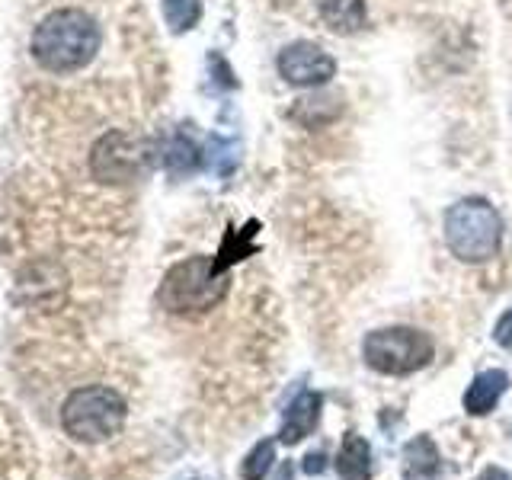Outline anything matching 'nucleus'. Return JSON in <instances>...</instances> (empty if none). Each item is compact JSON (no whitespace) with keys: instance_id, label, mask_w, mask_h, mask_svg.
Segmentation results:
<instances>
[{"instance_id":"nucleus-1","label":"nucleus","mask_w":512,"mask_h":480,"mask_svg":"<svg viewBox=\"0 0 512 480\" xmlns=\"http://www.w3.org/2000/svg\"><path fill=\"white\" fill-rule=\"evenodd\" d=\"M100 52V26L84 10H55L32 32V58L45 71L71 74Z\"/></svg>"},{"instance_id":"nucleus-2","label":"nucleus","mask_w":512,"mask_h":480,"mask_svg":"<svg viewBox=\"0 0 512 480\" xmlns=\"http://www.w3.org/2000/svg\"><path fill=\"white\" fill-rule=\"evenodd\" d=\"M228 272H224L212 256H189V260L176 263L164 282H160L157 301L160 308L170 314L196 317L212 311L215 304L228 295Z\"/></svg>"},{"instance_id":"nucleus-3","label":"nucleus","mask_w":512,"mask_h":480,"mask_svg":"<svg viewBox=\"0 0 512 480\" xmlns=\"http://www.w3.org/2000/svg\"><path fill=\"white\" fill-rule=\"evenodd\" d=\"M445 244L461 263H487L503 244V218L480 196L458 199L445 212Z\"/></svg>"},{"instance_id":"nucleus-4","label":"nucleus","mask_w":512,"mask_h":480,"mask_svg":"<svg viewBox=\"0 0 512 480\" xmlns=\"http://www.w3.org/2000/svg\"><path fill=\"white\" fill-rule=\"evenodd\" d=\"M125 397L116 388H106V384H87V388H77L61 407V426L71 439L77 442H106L112 436H119L125 426Z\"/></svg>"},{"instance_id":"nucleus-5","label":"nucleus","mask_w":512,"mask_h":480,"mask_svg":"<svg viewBox=\"0 0 512 480\" xmlns=\"http://www.w3.org/2000/svg\"><path fill=\"white\" fill-rule=\"evenodd\" d=\"M436 356L432 336L416 327H381L362 343V359L378 375H413Z\"/></svg>"},{"instance_id":"nucleus-6","label":"nucleus","mask_w":512,"mask_h":480,"mask_svg":"<svg viewBox=\"0 0 512 480\" xmlns=\"http://www.w3.org/2000/svg\"><path fill=\"white\" fill-rule=\"evenodd\" d=\"M148 167V144L128 132H109L93 144L90 170L100 183H132Z\"/></svg>"},{"instance_id":"nucleus-7","label":"nucleus","mask_w":512,"mask_h":480,"mask_svg":"<svg viewBox=\"0 0 512 480\" xmlns=\"http://www.w3.org/2000/svg\"><path fill=\"white\" fill-rule=\"evenodd\" d=\"M276 68L285 84L314 90V87L330 84V77L336 74V58L327 52V48H320L317 42L301 39V42H292L282 48Z\"/></svg>"},{"instance_id":"nucleus-8","label":"nucleus","mask_w":512,"mask_h":480,"mask_svg":"<svg viewBox=\"0 0 512 480\" xmlns=\"http://www.w3.org/2000/svg\"><path fill=\"white\" fill-rule=\"evenodd\" d=\"M506 388H509V375L503 372V368H487V372L474 375L468 391H464V410L474 413V416L490 413L496 404H500Z\"/></svg>"},{"instance_id":"nucleus-9","label":"nucleus","mask_w":512,"mask_h":480,"mask_svg":"<svg viewBox=\"0 0 512 480\" xmlns=\"http://www.w3.org/2000/svg\"><path fill=\"white\" fill-rule=\"evenodd\" d=\"M320 407H324V397H320L317 391H301L292 407H288L285 413V426L279 432V439L285 445H298L308 432L317 426V416H320Z\"/></svg>"},{"instance_id":"nucleus-10","label":"nucleus","mask_w":512,"mask_h":480,"mask_svg":"<svg viewBox=\"0 0 512 480\" xmlns=\"http://www.w3.org/2000/svg\"><path fill=\"white\" fill-rule=\"evenodd\" d=\"M317 13L336 36H352L365 26V0H317Z\"/></svg>"},{"instance_id":"nucleus-11","label":"nucleus","mask_w":512,"mask_h":480,"mask_svg":"<svg viewBox=\"0 0 512 480\" xmlns=\"http://www.w3.org/2000/svg\"><path fill=\"white\" fill-rule=\"evenodd\" d=\"M442 471V455L429 436H416L404 448V477L407 480H436Z\"/></svg>"},{"instance_id":"nucleus-12","label":"nucleus","mask_w":512,"mask_h":480,"mask_svg":"<svg viewBox=\"0 0 512 480\" xmlns=\"http://www.w3.org/2000/svg\"><path fill=\"white\" fill-rule=\"evenodd\" d=\"M343 112V100L340 96H330V93H314V96H304V100L295 103L292 109V119L301 122L304 128H320L333 122L336 116Z\"/></svg>"},{"instance_id":"nucleus-13","label":"nucleus","mask_w":512,"mask_h":480,"mask_svg":"<svg viewBox=\"0 0 512 480\" xmlns=\"http://www.w3.org/2000/svg\"><path fill=\"white\" fill-rule=\"evenodd\" d=\"M368 458H372V448L362 436L349 432L340 445V455H336V471L340 480H368Z\"/></svg>"},{"instance_id":"nucleus-14","label":"nucleus","mask_w":512,"mask_h":480,"mask_svg":"<svg viewBox=\"0 0 512 480\" xmlns=\"http://www.w3.org/2000/svg\"><path fill=\"white\" fill-rule=\"evenodd\" d=\"M164 16L173 32H189L202 20V0H164Z\"/></svg>"},{"instance_id":"nucleus-15","label":"nucleus","mask_w":512,"mask_h":480,"mask_svg":"<svg viewBox=\"0 0 512 480\" xmlns=\"http://www.w3.org/2000/svg\"><path fill=\"white\" fill-rule=\"evenodd\" d=\"M272 461H276V445L266 439L247 455L244 468H240V477H244V480H263L269 474V468H272Z\"/></svg>"},{"instance_id":"nucleus-16","label":"nucleus","mask_w":512,"mask_h":480,"mask_svg":"<svg viewBox=\"0 0 512 480\" xmlns=\"http://www.w3.org/2000/svg\"><path fill=\"white\" fill-rule=\"evenodd\" d=\"M167 164L176 170V173H189L199 167V151L196 144L186 141V138H176L170 148H167Z\"/></svg>"},{"instance_id":"nucleus-17","label":"nucleus","mask_w":512,"mask_h":480,"mask_svg":"<svg viewBox=\"0 0 512 480\" xmlns=\"http://www.w3.org/2000/svg\"><path fill=\"white\" fill-rule=\"evenodd\" d=\"M493 340L500 343L503 349H512V308L496 320V327H493Z\"/></svg>"},{"instance_id":"nucleus-18","label":"nucleus","mask_w":512,"mask_h":480,"mask_svg":"<svg viewBox=\"0 0 512 480\" xmlns=\"http://www.w3.org/2000/svg\"><path fill=\"white\" fill-rule=\"evenodd\" d=\"M304 471H308V474H320V471H324V455H308V458H304Z\"/></svg>"},{"instance_id":"nucleus-19","label":"nucleus","mask_w":512,"mask_h":480,"mask_svg":"<svg viewBox=\"0 0 512 480\" xmlns=\"http://www.w3.org/2000/svg\"><path fill=\"white\" fill-rule=\"evenodd\" d=\"M480 480H509V474L503 468H487L484 474H480Z\"/></svg>"}]
</instances>
